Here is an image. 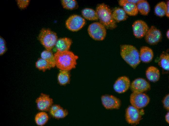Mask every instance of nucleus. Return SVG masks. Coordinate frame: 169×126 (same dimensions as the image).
<instances>
[{
	"mask_svg": "<svg viewBox=\"0 0 169 126\" xmlns=\"http://www.w3.org/2000/svg\"><path fill=\"white\" fill-rule=\"evenodd\" d=\"M101 101L103 106L106 109H118L121 105L120 100L112 95L105 94L102 96Z\"/></svg>",
	"mask_w": 169,
	"mask_h": 126,
	"instance_id": "obj_10",
	"label": "nucleus"
},
{
	"mask_svg": "<svg viewBox=\"0 0 169 126\" xmlns=\"http://www.w3.org/2000/svg\"><path fill=\"white\" fill-rule=\"evenodd\" d=\"M139 55L140 60L145 63L151 62L154 56L152 49L146 46H143L141 48Z\"/></svg>",
	"mask_w": 169,
	"mask_h": 126,
	"instance_id": "obj_15",
	"label": "nucleus"
},
{
	"mask_svg": "<svg viewBox=\"0 0 169 126\" xmlns=\"http://www.w3.org/2000/svg\"><path fill=\"white\" fill-rule=\"evenodd\" d=\"M96 11L100 23L106 28L112 30L117 27L116 22L112 17L111 11L106 5L104 3L99 4L97 7Z\"/></svg>",
	"mask_w": 169,
	"mask_h": 126,
	"instance_id": "obj_3",
	"label": "nucleus"
},
{
	"mask_svg": "<svg viewBox=\"0 0 169 126\" xmlns=\"http://www.w3.org/2000/svg\"><path fill=\"white\" fill-rule=\"evenodd\" d=\"M54 55L56 66L60 70L69 71L75 68L78 57L72 52L57 51Z\"/></svg>",
	"mask_w": 169,
	"mask_h": 126,
	"instance_id": "obj_1",
	"label": "nucleus"
},
{
	"mask_svg": "<svg viewBox=\"0 0 169 126\" xmlns=\"http://www.w3.org/2000/svg\"><path fill=\"white\" fill-rule=\"evenodd\" d=\"M126 14L129 15L135 16L138 14L136 4L133 3H127L124 4L122 6Z\"/></svg>",
	"mask_w": 169,
	"mask_h": 126,
	"instance_id": "obj_20",
	"label": "nucleus"
},
{
	"mask_svg": "<svg viewBox=\"0 0 169 126\" xmlns=\"http://www.w3.org/2000/svg\"><path fill=\"white\" fill-rule=\"evenodd\" d=\"M49 119L47 114L45 112L42 111L38 113L35 115V120L36 124L39 126L45 124Z\"/></svg>",
	"mask_w": 169,
	"mask_h": 126,
	"instance_id": "obj_23",
	"label": "nucleus"
},
{
	"mask_svg": "<svg viewBox=\"0 0 169 126\" xmlns=\"http://www.w3.org/2000/svg\"><path fill=\"white\" fill-rule=\"evenodd\" d=\"M166 36L167 38L169 39V30H168L166 32Z\"/></svg>",
	"mask_w": 169,
	"mask_h": 126,
	"instance_id": "obj_37",
	"label": "nucleus"
},
{
	"mask_svg": "<svg viewBox=\"0 0 169 126\" xmlns=\"http://www.w3.org/2000/svg\"><path fill=\"white\" fill-rule=\"evenodd\" d=\"M7 48L6 43L4 39L1 36L0 37V55H2L6 52Z\"/></svg>",
	"mask_w": 169,
	"mask_h": 126,
	"instance_id": "obj_31",
	"label": "nucleus"
},
{
	"mask_svg": "<svg viewBox=\"0 0 169 126\" xmlns=\"http://www.w3.org/2000/svg\"><path fill=\"white\" fill-rule=\"evenodd\" d=\"M130 88L133 92L143 93L150 89V84L145 79L141 78L134 80L130 84Z\"/></svg>",
	"mask_w": 169,
	"mask_h": 126,
	"instance_id": "obj_12",
	"label": "nucleus"
},
{
	"mask_svg": "<svg viewBox=\"0 0 169 126\" xmlns=\"http://www.w3.org/2000/svg\"><path fill=\"white\" fill-rule=\"evenodd\" d=\"M162 103L164 108L167 110H169V94L167 95L162 101Z\"/></svg>",
	"mask_w": 169,
	"mask_h": 126,
	"instance_id": "obj_32",
	"label": "nucleus"
},
{
	"mask_svg": "<svg viewBox=\"0 0 169 126\" xmlns=\"http://www.w3.org/2000/svg\"><path fill=\"white\" fill-rule=\"evenodd\" d=\"M37 107L40 110L48 111L53 103V100L47 94L42 93L36 100Z\"/></svg>",
	"mask_w": 169,
	"mask_h": 126,
	"instance_id": "obj_13",
	"label": "nucleus"
},
{
	"mask_svg": "<svg viewBox=\"0 0 169 126\" xmlns=\"http://www.w3.org/2000/svg\"><path fill=\"white\" fill-rule=\"evenodd\" d=\"M166 3L164 1H162L156 5L154 8V12L158 16L162 17L166 15Z\"/></svg>",
	"mask_w": 169,
	"mask_h": 126,
	"instance_id": "obj_26",
	"label": "nucleus"
},
{
	"mask_svg": "<svg viewBox=\"0 0 169 126\" xmlns=\"http://www.w3.org/2000/svg\"><path fill=\"white\" fill-rule=\"evenodd\" d=\"M150 98L143 93L133 92L130 96V101L131 105L138 109L146 106L149 103Z\"/></svg>",
	"mask_w": 169,
	"mask_h": 126,
	"instance_id": "obj_7",
	"label": "nucleus"
},
{
	"mask_svg": "<svg viewBox=\"0 0 169 126\" xmlns=\"http://www.w3.org/2000/svg\"><path fill=\"white\" fill-rule=\"evenodd\" d=\"M81 13L83 16L88 20L94 21L99 19L96 11H95L92 9L85 8L82 10Z\"/></svg>",
	"mask_w": 169,
	"mask_h": 126,
	"instance_id": "obj_21",
	"label": "nucleus"
},
{
	"mask_svg": "<svg viewBox=\"0 0 169 126\" xmlns=\"http://www.w3.org/2000/svg\"><path fill=\"white\" fill-rule=\"evenodd\" d=\"M68 114L67 111L61 107L54 112L52 116L56 118H61L65 117Z\"/></svg>",
	"mask_w": 169,
	"mask_h": 126,
	"instance_id": "obj_29",
	"label": "nucleus"
},
{
	"mask_svg": "<svg viewBox=\"0 0 169 126\" xmlns=\"http://www.w3.org/2000/svg\"><path fill=\"white\" fill-rule=\"evenodd\" d=\"M165 119L166 121L168 123H169V113L168 112L165 116Z\"/></svg>",
	"mask_w": 169,
	"mask_h": 126,
	"instance_id": "obj_36",
	"label": "nucleus"
},
{
	"mask_svg": "<svg viewBox=\"0 0 169 126\" xmlns=\"http://www.w3.org/2000/svg\"><path fill=\"white\" fill-rule=\"evenodd\" d=\"M61 107L57 105H55L52 106L50 109V112L52 115L53 113Z\"/></svg>",
	"mask_w": 169,
	"mask_h": 126,
	"instance_id": "obj_34",
	"label": "nucleus"
},
{
	"mask_svg": "<svg viewBox=\"0 0 169 126\" xmlns=\"http://www.w3.org/2000/svg\"><path fill=\"white\" fill-rule=\"evenodd\" d=\"M85 19L80 16L74 15L70 16L66 22V25L69 30L73 32L78 31L84 25Z\"/></svg>",
	"mask_w": 169,
	"mask_h": 126,
	"instance_id": "obj_8",
	"label": "nucleus"
},
{
	"mask_svg": "<svg viewBox=\"0 0 169 126\" xmlns=\"http://www.w3.org/2000/svg\"><path fill=\"white\" fill-rule=\"evenodd\" d=\"M38 39L47 50H51L58 39L57 34L49 29L43 28L40 31Z\"/></svg>",
	"mask_w": 169,
	"mask_h": 126,
	"instance_id": "obj_4",
	"label": "nucleus"
},
{
	"mask_svg": "<svg viewBox=\"0 0 169 126\" xmlns=\"http://www.w3.org/2000/svg\"><path fill=\"white\" fill-rule=\"evenodd\" d=\"M41 57L47 61L52 68L56 66L54 55L51 50H46L43 51L41 53Z\"/></svg>",
	"mask_w": 169,
	"mask_h": 126,
	"instance_id": "obj_22",
	"label": "nucleus"
},
{
	"mask_svg": "<svg viewBox=\"0 0 169 126\" xmlns=\"http://www.w3.org/2000/svg\"><path fill=\"white\" fill-rule=\"evenodd\" d=\"M130 85L129 79L126 76L118 78L114 83L113 87L114 90L118 93H122L127 91Z\"/></svg>",
	"mask_w": 169,
	"mask_h": 126,
	"instance_id": "obj_14",
	"label": "nucleus"
},
{
	"mask_svg": "<svg viewBox=\"0 0 169 126\" xmlns=\"http://www.w3.org/2000/svg\"><path fill=\"white\" fill-rule=\"evenodd\" d=\"M146 42L151 45L158 44L161 40L162 34L160 30L152 25L149 28L144 36Z\"/></svg>",
	"mask_w": 169,
	"mask_h": 126,
	"instance_id": "obj_9",
	"label": "nucleus"
},
{
	"mask_svg": "<svg viewBox=\"0 0 169 126\" xmlns=\"http://www.w3.org/2000/svg\"><path fill=\"white\" fill-rule=\"evenodd\" d=\"M166 4V16L168 17H169V0L167 1Z\"/></svg>",
	"mask_w": 169,
	"mask_h": 126,
	"instance_id": "obj_35",
	"label": "nucleus"
},
{
	"mask_svg": "<svg viewBox=\"0 0 169 126\" xmlns=\"http://www.w3.org/2000/svg\"><path fill=\"white\" fill-rule=\"evenodd\" d=\"M120 53L122 59L134 69L140 62L139 52L136 48L133 45L127 44L121 45Z\"/></svg>",
	"mask_w": 169,
	"mask_h": 126,
	"instance_id": "obj_2",
	"label": "nucleus"
},
{
	"mask_svg": "<svg viewBox=\"0 0 169 126\" xmlns=\"http://www.w3.org/2000/svg\"><path fill=\"white\" fill-rule=\"evenodd\" d=\"M59 83L64 85L68 84L70 81V74L68 71L60 70L58 76Z\"/></svg>",
	"mask_w": 169,
	"mask_h": 126,
	"instance_id": "obj_24",
	"label": "nucleus"
},
{
	"mask_svg": "<svg viewBox=\"0 0 169 126\" xmlns=\"http://www.w3.org/2000/svg\"><path fill=\"white\" fill-rule=\"evenodd\" d=\"M140 109L132 105L127 108L126 111L125 118L128 123L134 125L139 123L144 113L143 109Z\"/></svg>",
	"mask_w": 169,
	"mask_h": 126,
	"instance_id": "obj_6",
	"label": "nucleus"
},
{
	"mask_svg": "<svg viewBox=\"0 0 169 126\" xmlns=\"http://www.w3.org/2000/svg\"><path fill=\"white\" fill-rule=\"evenodd\" d=\"M132 27L133 35L138 39H141L144 37L149 28L145 22L140 20L135 21Z\"/></svg>",
	"mask_w": 169,
	"mask_h": 126,
	"instance_id": "obj_11",
	"label": "nucleus"
},
{
	"mask_svg": "<svg viewBox=\"0 0 169 126\" xmlns=\"http://www.w3.org/2000/svg\"><path fill=\"white\" fill-rule=\"evenodd\" d=\"M35 66L38 69L44 71L52 68L47 61L41 58L39 59L36 61Z\"/></svg>",
	"mask_w": 169,
	"mask_h": 126,
	"instance_id": "obj_27",
	"label": "nucleus"
},
{
	"mask_svg": "<svg viewBox=\"0 0 169 126\" xmlns=\"http://www.w3.org/2000/svg\"><path fill=\"white\" fill-rule=\"evenodd\" d=\"M138 12L142 15H147L150 10V8L148 2L145 0H139L136 4Z\"/></svg>",
	"mask_w": 169,
	"mask_h": 126,
	"instance_id": "obj_19",
	"label": "nucleus"
},
{
	"mask_svg": "<svg viewBox=\"0 0 169 126\" xmlns=\"http://www.w3.org/2000/svg\"><path fill=\"white\" fill-rule=\"evenodd\" d=\"M146 75L149 80L155 82L159 80L160 77V72L157 68L151 66L149 67L146 70Z\"/></svg>",
	"mask_w": 169,
	"mask_h": 126,
	"instance_id": "obj_17",
	"label": "nucleus"
},
{
	"mask_svg": "<svg viewBox=\"0 0 169 126\" xmlns=\"http://www.w3.org/2000/svg\"><path fill=\"white\" fill-rule=\"evenodd\" d=\"M63 7L69 10H72L77 7V3L75 0H62L61 1Z\"/></svg>",
	"mask_w": 169,
	"mask_h": 126,
	"instance_id": "obj_28",
	"label": "nucleus"
},
{
	"mask_svg": "<svg viewBox=\"0 0 169 126\" xmlns=\"http://www.w3.org/2000/svg\"><path fill=\"white\" fill-rule=\"evenodd\" d=\"M113 19L116 22H119L126 20L128 16L123 8H117L112 12Z\"/></svg>",
	"mask_w": 169,
	"mask_h": 126,
	"instance_id": "obj_18",
	"label": "nucleus"
},
{
	"mask_svg": "<svg viewBox=\"0 0 169 126\" xmlns=\"http://www.w3.org/2000/svg\"><path fill=\"white\" fill-rule=\"evenodd\" d=\"M72 42L71 40L68 38H60L58 39L55 45L57 51H68Z\"/></svg>",
	"mask_w": 169,
	"mask_h": 126,
	"instance_id": "obj_16",
	"label": "nucleus"
},
{
	"mask_svg": "<svg viewBox=\"0 0 169 126\" xmlns=\"http://www.w3.org/2000/svg\"><path fill=\"white\" fill-rule=\"evenodd\" d=\"M17 5L21 9H24L26 8L29 5L30 0H17Z\"/></svg>",
	"mask_w": 169,
	"mask_h": 126,
	"instance_id": "obj_30",
	"label": "nucleus"
},
{
	"mask_svg": "<svg viewBox=\"0 0 169 126\" xmlns=\"http://www.w3.org/2000/svg\"><path fill=\"white\" fill-rule=\"evenodd\" d=\"M159 65L164 70L168 71L169 69V55L163 53L160 55L158 63Z\"/></svg>",
	"mask_w": 169,
	"mask_h": 126,
	"instance_id": "obj_25",
	"label": "nucleus"
},
{
	"mask_svg": "<svg viewBox=\"0 0 169 126\" xmlns=\"http://www.w3.org/2000/svg\"><path fill=\"white\" fill-rule=\"evenodd\" d=\"M139 0H120L119 1V5L121 6H123L125 4L127 3H133L136 4Z\"/></svg>",
	"mask_w": 169,
	"mask_h": 126,
	"instance_id": "obj_33",
	"label": "nucleus"
},
{
	"mask_svg": "<svg viewBox=\"0 0 169 126\" xmlns=\"http://www.w3.org/2000/svg\"><path fill=\"white\" fill-rule=\"evenodd\" d=\"M89 36L97 41H102L104 39L106 35L105 27L101 23L95 22L89 26L87 29Z\"/></svg>",
	"mask_w": 169,
	"mask_h": 126,
	"instance_id": "obj_5",
	"label": "nucleus"
}]
</instances>
